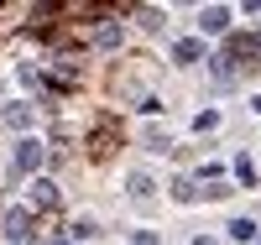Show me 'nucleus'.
Returning a JSON list of instances; mask_svg holds the SVG:
<instances>
[{"instance_id":"f257e3e1","label":"nucleus","mask_w":261,"mask_h":245,"mask_svg":"<svg viewBox=\"0 0 261 245\" xmlns=\"http://www.w3.org/2000/svg\"><path fill=\"white\" fill-rule=\"evenodd\" d=\"M0 230H6V240H27V235H32V214H27V209H11Z\"/></svg>"},{"instance_id":"f03ea898","label":"nucleus","mask_w":261,"mask_h":245,"mask_svg":"<svg viewBox=\"0 0 261 245\" xmlns=\"http://www.w3.org/2000/svg\"><path fill=\"white\" fill-rule=\"evenodd\" d=\"M199 26H204V32H225V26H230V11H225V6H209V11L199 16Z\"/></svg>"},{"instance_id":"7ed1b4c3","label":"nucleus","mask_w":261,"mask_h":245,"mask_svg":"<svg viewBox=\"0 0 261 245\" xmlns=\"http://www.w3.org/2000/svg\"><path fill=\"white\" fill-rule=\"evenodd\" d=\"M16 167H21V172L42 167V146H37V141H21V151H16Z\"/></svg>"},{"instance_id":"20e7f679","label":"nucleus","mask_w":261,"mask_h":245,"mask_svg":"<svg viewBox=\"0 0 261 245\" xmlns=\"http://www.w3.org/2000/svg\"><path fill=\"white\" fill-rule=\"evenodd\" d=\"M6 125L27 130V125H32V104H11V110H6Z\"/></svg>"},{"instance_id":"39448f33","label":"nucleus","mask_w":261,"mask_h":245,"mask_svg":"<svg viewBox=\"0 0 261 245\" xmlns=\"http://www.w3.org/2000/svg\"><path fill=\"white\" fill-rule=\"evenodd\" d=\"M32 204H37V209H53V204H58L53 183H32Z\"/></svg>"},{"instance_id":"423d86ee","label":"nucleus","mask_w":261,"mask_h":245,"mask_svg":"<svg viewBox=\"0 0 261 245\" xmlns=\"http://www.w3.org/2000/svg\"><path fill=\"white\" fill-rule=\"evenodd\" d=\"M172 193H178V204H193V198H199V188H193L188 177H178V183H172Z\"/></svg>"},{"instance_id":"0eeeda50","label":"nucleus","mask_w":261,"mask_h":245,"mask_svg":"<svg viewBox=\"0 0 261 245\" xmlns=\"http://www.w3.org/2000/svg\"><path fill=\"white\" fill-rule=\"evenodd\" d=\"M130 193H136V198H151V177L136 172V177H130Z\"/></svg>"},{"instance_id":"6e6552de","label":"nucleus","mask_w":261,"mask_h":245,"mask_svg":"<svg viewBox=\"0 0 261 245\" xmlns=\"http://www.w3.org/2000/svg\"><path fill=\"white\" fill-rule=\"evenodd\" d=\"M94 42H99V47H115V42H120V26H99Z\"/></svg>"},{"instance_id":"1a4fd4ad","label":"nucleus","mask_w":261,"mask_h":245,"mask_svg":"<svg viewBox=\"0 0 261 245\" xmlns=\"http://www.w3.org/2000/svg\"><path fill=\"white\" fill-rule=\"evenodd\" d=\"M204 47H199V42H178V63H193V58H199Z\"/></svg>"},{"instance_id":"9d476101","label":"nucleus","mask_w":261,"mask_h":245,"mask_svg":"<svg viewBox=\"0 0 261 245\" xmlns=\"http://www.w3.org/2000/svg\"><path fill=\"white\" fill-rule=\"evenodd\" d=\"M230 235H235V240H251V235H256V225H251V219H235Z\"/></svg>"},{"instance_id":"9b49d317","label":"nucleus","mask_w":261,"mask_h":245,"mask_svg":"<svg viewBox=\"0 0 261 245\" xmlns=\"http://www.w3.org/2000/svg\"><path fill=\"white\" fill-rule=\"evenodd\" d=\"M130 245H157V235H136V240H130Z\"/></svg>"}]
</instances>
